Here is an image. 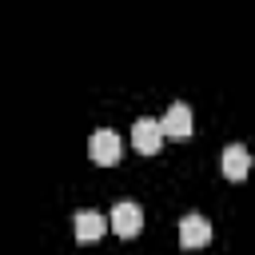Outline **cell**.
I'll list each match as a JSON object with an SVG mask.
<instances>
[{"mask_svg":"<svg viewBox=\"0 0 255 255\" xmlns=\"http://www.w3.org/2000/svg\"><path fill=\"white\" fill-rule=\"evenodd\" d=\"M108 227L120 235V239H135L139 231H143V211H139V203H116L112 207V215H108Z\"/></svg>","mask_w":255,"mask_h":255,"instance_id":"obj_1","label":"cell"},{"mask_svg":"<svg viewBox=\"0 0 255 255\" xmlns=\"http://www.w3.org/2000/svg\"><path fill=\"white\" fill-rule=\"evenodd\" d=\"M120 155H124V139H120L116 131H96V135L88 139V159H92V163L112 167V163H120Z\"/></svg>","mask_w":255,"mask_h":255,"instance_id":"obj_2","label":"cell"},{"mask_svg":"<svg viewBox=\"0 0 255 255\" xmlns=\"http://www.w3.org/2000/svg\"><path fill=\"white\" fill-rule=\"evenodd\" d=\"M131 147H135L139 155H155V151L163 147V128H159V120H151V116L135 120V124H131Z\"/></svg>","mask_w":255,"mask_h":255,"instance_id":"obj_3","label":"cell"},{"mask_svg":"<svg viewBox=\"0 0 255 255\" xmlns=\"http://www.w3.org/2000/svg\"><path fill=\"white\" fill-rule=\"evenodd\" d=\"M211 243V223L203 219V215H183L179 219V247L183 251H195V247H207Z\"/></svg>","mask_w":255,"mask_h":255,"instance_id":"obj_4","label":"cell"},{"mask_svg":"<svg viewBox=\"0 0 255 255\" xmlns=\"http://www.w3.org/2000/svg\"><path fill=\"white\" fill-rule=\"evenodd\" d=\"M159 128H163V139H187V135L195 131L191 108H187V104H171V108H167V116L159 120Z\"/></svg>","mask_w":255,"mask_h":255,"instance_id":"obj_5","label":"cell"},{"mask_svg":"<svg viewBox=\"0 0 255 255\" xmlns=\"http://www.w3.org/2000/svg\"><path fill=\"white\" fill-rule=\"evenodd\" d=\"M219 171H223V179H231V183L247 179V171H251V155H247V147H243V143H227L223 155H219Z\"/></svg>","mask_w":255,"mask_h":255,"instance_id":"obj_6","label":"cell"},{"mask_svg":"<svg viewBox=\"0 0 255 255\" xmlns=\"http://www.w3.org/2000/svg\"><path fill=\"white\" fill-rule=\"evenodd\" d=\"M76 239L80 243H96L104 231H108V219L100 215V211H92V207H84V211H76Z\"/></svg>","mask_w":255,"mask_h":255,"instance_id":"obj_7","label":"cell"}]
</instances>
